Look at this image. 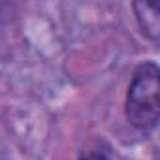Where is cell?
I'll return each instance as SVG.
<instances>
[{
  "label": "cell",
  "instance_id": "cell-1",
  "mask_svg": "<svg viewBox=\"0 0 160 160\" xmlns=\"http://www.w3.org/2000/svg\"><path fill=\"white\" fill-rule=\"evenodd\" d=\"M158 66L152 62L141 64L130 81L126 94V119L139 130H151L158 121Z\"/></svg>",
  "mask_w": 160,
  "mask_h": 160
},
{
  "label": "cell",
  "instance_id": "cell-2",
  "mask_svg": "<svg viewBox=\"0 0 160 160\" xmlns=\"http://www.w3.org/2000/svg\"><path fill=\"white\" fill-rule=\"evenodd\" d=\"M134 10H136L138 21H139V27L143 28V32H145L147 36H151L152 40H156V38H158V32H160L158 8H156V6H151V4L136 2V4H134Z\"/></svg>",
  "mask_w": 160,
  "mask_h": 160
},
{
  "label": "cell",
  "instance_id": "cell-3",
  "mask_svg": "<svg viewBox=\"0 0 160 160\" xmlns=\"http://www.w3.org/2000/svg\"><path fill=\"white\" fill-rule=\"evenodd\" d=\"M83 160H108V158L102 156V154H89V156H85Z\"/></svg>",
  "mask_w": 160,
  "mask_h": 160
}]
</instances>
